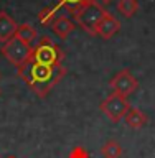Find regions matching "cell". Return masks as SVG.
Masks as SVG:
<instances>
[{
  "label": "cell",
  "mask_w": 155,
  "mask_h": 158,
  "mask_svg": "<svg viewBox=\"0 0 155 158\" xmlns=\"http://www.w3.org/2000/svg\"><path fill=\"white\" fill-rule=\"evenodd\" d=\"M129 109H131V106H129L127 97L119 96V94H116V92L109 94V96L101 102V110L106 114L111 122L122 120Z\"/></svg>",
  "instance_id": "obj_5"
},
{
  "label": "cell",
  "mask_w": 155,
  "mask_h": 158,
  "mask_svg": "<svg viewBox=\"0 0 155 158\" xmlns=\"http://www.w3.org/2000/svg\"><path fill=\"white\" fill-rule=\"evenodd\" d=\"M0 53L3 54V58L7 59L10 64H13V66H17V68L23 66V64H27L33 59L32 44L23 41V40H20L18 36H13L12 40L5 41L2 44Z\"/></svg>",
  "instance_id": "obj_2"
},
{
  "label": "cell",
  "mask_w": 155,
  "mask_h": 158,
  "mask_svg": "<svg viewBox=\"0 0 155 158\" xmlns=\"http://www.w3.org/2000/svg\"><path fill=\"white\" fill-rule=\"evenodd\" d=\"M101 2H102V3H111L112 0H101Z\"/></svg>",
  "instance_id": "obj_17"
},
{
  "label": "cell",
  "mask_w": 155,
  "mask_h": 158,
  "mask_svg": "<svg viewBox=\"0 0 155 158\" xmlns=\"http://www.w3.org/2000/svg\"><path fill=\"white\" fill-rule=\"evenodd\" d=\"M109 86H111L112 92L119 94V96H124V97H129L131 94L137 91L139 81L129 69H122L109 81Z\"/></svg>",
  "instance_id": "obj_6"
},
{
  "label": "cell",
  "mask_w": 155,
  "mask_h": 158,
  "mask_svg": "<svg viewBox=\"0 0 155 158\" xmlns=\"http://www.w3.org/2000/svg\"><path fill=\"white\" fill-rule=\"evenodd\" d=\"M91 2H94V0H56L58 7H64L69 13H73V15L76 13L78 10H81L84 5H88Z\"/></svg>",
  "instance_id": "obj_15"
},
{
  "label": "cell",
  "mask_w": 155,
  "mask_h": 158,
  "mask_svg": "<svg viewBox=\"0 0 155 158\" xmlns=\"http://www.w3.org/2000/svg\"><path fill=\"white\" fill-rule=\"evenodd\" d=\"M17 28H18L17 22L5 10H0V43L12 40L17 35Z\"/></svg>",
  "instance_id": "obj_8"
},
{
  "label": "cell",
  "mask_w": 155,
  "mask_h": 158,
  "mask_svg": "<svg viewBox=\"0 0 155 158\" xmlns=\"http://www.w3.org/2000/svg\"><path fill=\"white\" fill-rule=\"evenodd\" d=\"M51 28H53V31H54V35H56V36H59L61 40H66L69 35L74 31V28H76V27H74L73 20H69L68 17L61 15V17H58V18L53 22Z\"/></svg>",
  "instance_id": "obj_9"
},
{
  "label": "cell",
  "mask_w": 155,
  "mask_h": 158,
  "mask_svg": "<svg viewBox=\"0 0 155 158\" xmlns=\"http://www.w3.org/2000/svg\"><path fill=\"white\" fill-rule=\"evenodd\" d=\"M119 30H121V22H119L112 13H109L106 10L102 15V18L99 20V23L96 27V35L101 36L102 40H111Z\"/></svg>",
  "instance_id": "obj_7"
},
{
  "label": "cell",
  "mask_w": 155,
  "mask_h": 158,
  "mask_svg": "<svg viewBox=\"0 0 155 158\" xmlns=\"http://www.w3.org/2000/svg\"><path fill=\"white\" fill-rule=\"evenodd\" d=\"M7 158H17V156H13V155H10V156H7Z\"/></svg>",
  "instance_id": "obj_18"
},
{
  "label": "cell",
  "mask_w": 155,
  "mask_h": 158,
  "mask_svg": "<svg viewBox=\"0 0 155 158\" xmlns=\"http://www.w3.org/2000/svg\"><path fill=\"white\" fill-rule=\"evenodd\" d=\"M68 158H89V153L86 152V148L83 147H74L71 152H69Z\"/></svg>",
  "instance_id": "obj_16"
},
{
  "label": "cell",
  "mask_w": 155,
  "mask_h": 158,
  "mask_svg": "<svg viewBox=\"0 0 155 158\" xmlns=\"http://www.w3.org/2000/svg\"><path fill=\"white\" fill-rule=\"evenodd\" d=\"M56 10H58V5L56 7H45L40 10L38 13V22L45 25V27H50V25H53V22L56 20Z\"/></svg>",
  "instance_id": "obj_14"
},
{
  "label": "cell",
  "mask_w": 155,
  "mask_h": 158,
  "mask_svg": "<svg viewBox=\"0 0 155 158\" xmlns=\"http://www.w3.org/2000/svg\"><path fill=\"white\" fill-rule=\"evenodd\" d=\"M124 120H126V123L131 128H142L144 125L147 123V114L142 112L140 109L137 107H131L129 110L126 112V115H124Z\"/></svg>",
  "instance_id": "obj_10"
},
{
  "label": "cell",
  "mask_w": 155,
  "mask_h": 158,
  "mask_svg": "<svg viewBox=\"0 0 155 158\" xmlns=\"http://www.w3.org/2000/svg\"><path fill=\"white\" fill-rule=\"evenodd\" d=\"M63 59H64L63 49L54 41H51V38L48 36H41L38 44L33 48V61L40 64L59 66V64H63Z\"/></svg>",
  "instance_id": "obj_3"
},
{
  "label": "cell",
  "mask_w": 155,
  "mask_h": 158,
  "mask_svg": "<svg viewBox=\"0 0 155 158\" xmlns=\"http://www.w3.org/2000/svg\"><path fill=\"white\" fill-rule=\"evenodd\" d=\"M104 12H106V10L94 0V2L84 5L81 10H78V12L73 15V18L86 33L96 36V27H97L99 20L102 18Z\"/></svg>",
  "instance_id": "obj_4"
},
{
  "label": "cell",
  "mask_w": 155,
  "mask_h": 158,
  "mask_svg": "<svg viewBox=\"0 0 155 158\" xmlns=\"http://www.w3.org/2000/svg\"><path fill=\"white\" fill-rule=\"evenodd\" d=\"M101 153L104 158H121L122 156V147L117 140H107L102 145Z\"/></svg>",
  "instance_id": "obj_11"
},
{
  "label": "cell",
  "mask_w": 155,
  "mask_h": 158,
  "mask_svg": "<svg viewBox=\"0 0 155 158\" xmlns=\"http://www.w3.org/2000/svg\"><path fill=\"white\" fill-rule=\"evenodd\" d=\"M117 10L122 17L131 18L137 13L139 10V2L137 0H119L117 2Z\"/></svg>",
  "instance_id": "obj_13"
},
{
  "label": "cell",
  "mask_w": 155,
  "mask_h": 158,
  "mask_svg": "<svg viewBox=\"0 0 155 158\" xmlns=\"http://www.w3.org/2000/svg\"><path fill=\"white\" fill-rule=\"evenodd\" d=\"M64 74H66V68L63 64L46 66L33 59L18 68V76L22 77V81L41 99L48 96L50 91L64 77Z\"/></svg>",
  "instance_id": "obj_1"
},
{
  "label": "cell",
  "mask_w": 155,
  "mask_h": 158,
  "mask_svg": "<svg viewBox=\"0 0 155 158\" xmlns=\"http://www.w3.org/2000/svg\"><path fill=\"white\" fill-rule=\"evenodd\" d=\"M15 36H18L20 40H23V41H27V43L32 44L35 40H37L38 33H37V30H35L30 23H22V25H18L17 35H15Z\"/></svg>",
  "instance_id": "obj_12"
}]
</instances>
